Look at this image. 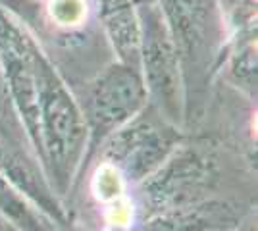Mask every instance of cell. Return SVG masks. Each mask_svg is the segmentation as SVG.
Instances as JSON below:
<instances>
[{"label": "cell", "instance_id": "9", "mask_svg": "<svg viewBox=\"0 0 258 231\" xmlns=\"http://www.w3.org/2000/svg\"><path fill=\"white\" fill-rule=\"evenodd\" d=\"M210 218L201 214H181V216H170L152 221L145 231H205L210 227Z\"/></svg>", "mask_w": 258, "mask_h": 231}, {"label": "cell", "instance_id": "7", "mask_svg": "<svg viewBox=\"0 0 258 231\" xmlns=\"http://www.w3.org/2000/svg\"><path fill=\"white\" fill-rule=\"evenodd\" d=\"M0 176L8 177L10 183L18 185L20 189H23L25 193H29L31 197H35L41 202H46V193H44L41 185L37 183V179L25 166L14 156V154L4 146V143L0 141Z\"/></svg>", "mask_w": 258, "mask_h": 231}, {"label": "cell", "instance_id": "8", "mask_svg": "<svg viewBox=\"0 0 258 231\" xmlns=\"http://www.w3.org/2000/svg\"><path fill=\"white\" fill-rule=\"evenodd\" d=\"M48 16L60 27H77L87 18V0H48Z\"/></svg>", "mask_w": 258, "mask_h": 231}, {"label": "cell", "instance_id": "2", "mask_svg": "<svg viewBox=\"0 0 258 231\" xmlns=\"http://www.w3.org/2000/svg\"><path fill=\"white\" fill-rule=\"evenodd\" d=\"M145 87L131 66L110 67L93 93V116L98 125L114 127L133 116L143 102Z\"/></svg>", "mask_w": 258, "mask_h": 231}, {"label": "cell", "instance_id": "3", "mask_svg": "<svg viewBox=\"0 0 258 231\" xmlns=\"http://www.w3.org/2000/svg\"><path fill=\"white\" fill-rule=\"evenodd\" d=\"M141 52L151 87L160 97L173 100L177 91V58L160 16L152 10L147 16L145 29L141 27Z\"/></svg>", "mask_w": 258, "mask_h": 231}, {"label": "cell", "instance_id": "5", "mask_svg": "<svg viewBox=\"0 0 258 231\" xmlns=\"http://www.w3.org/2000/svg\"><path fill=\"white\" fill-rule=\"evenodd\" d=\"M147 131V127L127 129V133L119 137L118 143L112 144L116 154L131 172H143L160 156V143L152 133Z\"/></svg>", "mask_w": 258, "mask_h": 231}, {"label": "cell", "instance_id": "1", "mask_svg": "<svg viewBox=\"0 0 258 231\" xmlns=\"http://www.w3.org/2000/svg\"><path fill=\"white\" fill-rule=\"evenodd\" d=\"M35 71L39 89V120L41 139L50 164L64 177L74 164L83 141V120L76 102L54 73L48 62L35 48Z\"/></svg>", "mask_w": 258, "mask_h": 231}, {"label": "cell", "instance_id": "6", "mask_svg": "<svg viewBox=\"0 0 258 231\" xmlns=\"http://www.w3.org/2000/svg\"><path fill=\"white\" fill-rule=\"evenodd\" d=\"M0 210L10 218L16 225H20L23 231H46L37 214L33 212L25 200H23L14 189L10 187L8 181H4L0 176Z\"/></svg>", "mask_w": 258, "mask_h": 231}, {"label": "cell", "instance_id": "4", "mask_svg": "<svg viewBox=\"0 0 258 231\" xmlns=\"http://www.w3.org/2000/svg\"><path fill=\"white\" fill-rule=\"evenodd\" d=\"M100 14L119 58L135 67L141 58V25L131 0H100Z\"/></svg>", "mask_w": 258, "mask_h": 231}, {"label": "cell", "instance_id": "10", "mask_svg": "<svg viewBox=\"0 0 258 231\" xmlns=\"http://www.w3.org/2000/svg\"><path fill=\"white\" fill-rule=\"evenodd\" d=\"M95 191L100 200H114L121 195V177L112 166L100 168L95 179Z\"/></svg>", "mask_w": 258, "mask_h": 231}]
</instances>
